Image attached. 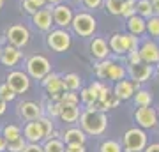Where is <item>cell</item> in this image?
Returning <instances> with one entry per match:
<instances>
[{"mask_svg": "<svg viewBox=\"0 0 159 152\" xmlns=\"http://www.w3.org/2000/svg\"><path fill=\"white\" fill-rule=\"evenodd\" d=\"M80 127L87 133V136H102L108 129V115L106 112L85 108L80 115Z\"/></svg>", "mask_w": 159, "mask_h": 152, "instance_id": "1", "label": "cell"}, {"mask_svg": "<svg viewBox=\"0 0 159 152\" xmlns=\"http://www.w3.org/2000/svg\"><path fill=\"white\" fill-rule=\"evenodd\" d=\"M148 133L138 126H133L129 129H125L122 135V150L124 152H143L145 147L148 145Z\"/></svg>", "mask_w": 159, "mask_h": 152, "instance_id": "2", "label": "cell"}, {"mask_svg": "<svg viewBox=\"0 0 159 152\" xmlns=\"http://www.w3.org/2000/svg\"><path fill=\"white\" fill-rule=\"evenodd\" d=\"M140 43H142L140 37L129 34V32H115V34L110 35V39H108L110 50L115 55H127L129 51L138 50Z\"/></svg>", "mask_w": 159, "mask_h": 152, "instance_id": "3", "label": "cell"}, {"mask_svg": "<svg viewBox=\"0 0 159 152\" xmlns=\"http://www.w3.org/2000/svg\"><path fill=\"white\" fill-rule=\"evenodd\" d=\"M46 46L55 53H66L73 46V35L69 32V28H51L50 32H46Z\"/></svg>", "mask_w": 159, "mask_h": 152, "instance_id": "4", "label": "cell"}, {"mask_svg": "<svg viewBox=\"0 0 159 152\" xmlns=\"http://www.w3.org/2000/svg\"><path fill=\"white\" fill-rule=\"evenodd\" d=\"M71 30L78 37H92L97 30V20L94 14L89 11H78L74 12L73 23H71Z\"/></svg>", "mask_w": 159, "mask_h": 152, "instance_id": "5", "label": "cell"}, {"mask_svg": "<svg viewBox=\"0 0 159 152\" xmlns=\"http://www.w3.org/2000/svg\"><path fill=\"white\" fill-rule=\"evenodd\" d=\"M25 71L32 80H43L48 73H51V64L44 55L34 53L25 60Z\"/></svg>", "mask_w": 159, "mask_h": 152, "instance_id": "6", "label": "cell"}, {"mask_svg": "<svg viewBox=\"0 0 159 152\" xmlns=\"http://www.w3.org/2000/svg\"><path fill=\"white\" fill-rule=\"evenodd\" d=\"M133 120L138 127L145 131H154L159 126L157 110L154 106H136L133 112Z\"/></svg>", "mask_w": 159, "mask_h": 152, "instance_id": "7", "label": "cell"}, {"mask_svg": "<svg viewBox=\"0 0 159 152\" xmlns=\"http://www.w3.org/2000/svg\"><path fill=\"white\" fill-rule=\"evenodd\" d=\"M4 35H6V41L9 44L16 46V48H21V50L30 43V30L23 23H12V25H9L6 28Z\"/></svg>", "mask_w": 159, "mask_h": 152, "instance_id": "8", "label": "cell"}, {"mask_svg": "<svg viewBox=\"0 0 159 152\" xmlns=\"http://www.w3.org/2000/svg\"><path fill=\"white\" fill-rule=\"evenodd\" d=\"M125 69H127V78L142 85L150 81V78L156 74V66H150V64H145V62L127 64Z\"/></svg>", "mask_w": 159, "mask_h": 152, "instance_id": "9", "label": "cell"}, {"mask_svg": "<svg viewBox=\"0 0 159 152\" xmlns=\"http://www.w3.org/2000/svg\"><path fill=\"white\" fill-rule=\"evenodd\" d=\"M51 14H53V23L60 28H71V23H73L74 18V11L69 4H55L51 6Z\"/></svg>", "mask_w": 159, "mask_h": 152, "instance_id": "10", "label": "cell"}, {"mask_svg": "<svg viewBox=\"0 0 159 152\" xmlns=\"http://www.w3.org/2000/svg\"><path fill=\"white\" fill-rule=\"evenodd\" d=\"M41 85L44 87L46 94L50 96V99L60 101V96H62V92H64L62 74H58V73H48L44 78L41 80Z\"/></svg>", "mask_w": 159, "mask_h": 152, "instance_id": "11", "label": "cell"}, {"mask_svg": "<svg viewBox=\"0 0 159 152\" xmlns=\"http://www.w3.org/2000/svg\"><path fill=\"white\" fill-rule=\"evenodd\" d=\"M30 76L27 74V71H20V69H14L11 73L7 74L6 78V83L11 87L14 92L18 94H25V92H29L30 89Z\"/></svg>", "mask_w": 159, "mask_h": 152, "instance_id": "12", "label": "cell"}, {"mask_svg": "<svg viewBox=\"0 0 159 152\" xmlns=\"http://www.w3.org/2000/svg\"><path fill=\"white\" fill-rule=\"evenodd\" d=\"M140 55H142V60L145 64H150V66H156L159 62V43L152 37L148 39H143L140 43Z\"/></svg>", "mask_w": 159, "mask_h": 152, "instance_id": "13", "label": "cell"}, {"mask_svg": "<svg viewBox=\"0 0 159 152\" xmlns=\"http://www.w3.org/2000/svg\"><path fill=\"white\" fill-rule=\"evenodd\" d=\"M138 89H142V83H136V81H133L129 78H124L117 81L111 90H113V96L119 97L120 101H131Z\"/></svg>", "mask_w": 159, "mask_h": 152, "instance_id": "14", "label": "cell"}, {"mask_svg": "<svg viewBox=\"0 0 159 152\" xmlns=\"http://www.w3.org/2000/svg\"><path fill=\"white\" fill-rule=\"evenodd\" d=\"M32 23H34V27L41 32H50L51 28H53V14H51V6L48 4L46 7H41L37 11L30 16Z\"/></svg>", "mask_w": 159, "mask_h": 152, "instance_id": "15", "label": "cell"}, {"mask_svg": "<svg viewBox=\"0 0 159 152\" xmlns=\"http://www.w3.org/2000/svg\"><path fill=\"white\" fill-rule=\"evenodd\" d=\"M16 112L23 120L29 122V120H37L39 117H43L44 115V108L35 101H21V103H18Z\"/></svg>", "mask_w": 159, "mask_h": 152, "instance_id": "16", "label": "cell"}, {"mask_svg": "<svg viewBox=\"0 0 159 152\" xmlns=\"http://www.w3.org/2000/svg\"><path fill=\"white\" fill-rule=\"evenodd\" d=\"M102 81L97 80V81H92L89 87H81L80 89V101L81 104H85V108L92 106L99 101V89H101Z\"/></svg>", "mask_w": 159, "mask_h": 152, "instance_id": "17", "label": "cell"}, {"mask_svg": "<svg viewBox=\"0 0 159 152\" xmlns=\"http://www.w3.org/2000/svg\"><path fill=\"white\" fill-rule=\"evenodd\" d=\"M21 58H23L21 48H16V46L9 44V43L2 46V55H0V62H2V66H6V67H14V66L20 64Z\"/></svg>", "mask_w": 159, "mask_h": 152, "instance_id": "18", "label": "cell"}, {"mask_svg": "<svg viewBox=\"0 0 159 152\" xmlns=\"http://www.w3.org/2000/svg\"><path fill=\"white\" fill-rule=\"evenodd\" d=\"M89 50H90V55L96 58V60H104L108 58L111 50H110L108 41L104 37H92L90 44H89Z\"/></svg>", "mask_w": 159, "mask_h": 152, "instance_id": "19", "label": "cell"}, {"mask_svg": "<svg viewBox=\"0 0 159 152\" xmlns=\"http://www.w3.org/2000/svg\"><path fill=\"white\" fill-rule=\"evenodd\" d=\"M62 141L66 143V145H85L87 143V133L81 127H69V129H66L62 133Z\"/></svg>", "mask_w": 159, "mask_h": 152, "instance_id": "20", "label": "cell"}, {"mask_svg": "<svg viewBox=\"0 0 159 152\" xmlns=\"http://www.w3.org/2000/svg\"><path fill=\"white\" fill-rule=\"evenodd\" d=\"M23 136L29 143H41L44 141V135H43V129H41V124L37 120H29L25 127H23Z\"/></svg>", "mask_w": 159, "mask_h": 152, "instance_id": "21", "label": "cell"}, {"mask_svg": "<svg viewBox=\"0 0 159 152\" xmlns=\"http://www.w3.org/2000/svg\"><path fill=\"white\" fill-rule=\"evenodd\" d=\"M125 28H127V32L133 35H143L147 32V20L142 18L140 14H133L131 18L125 20Z\"/></svg>", "mask_w": 159, "mask_h": 152, "instance_id": "22", "label": "cell"}, {"mask_svg": "<svg viewBox=\"0 0 159 152\" xmlns=\"http://www.w3.org/2000/svg\"><path fill=\"white\" fill-rule=\"evenodd\" d=\"M80 115H81L80 104H62L58 118L66 124H76V122H80Z\"/></svg>", "mask_w": 159, "mask_h": 152, "instance_id": "23", "label": "cell"}, {"mask_svg": "<svg viewBox=\"0 0 159 152\" xmlns=\"http://www.w3.org/2000/svg\"><path fill=\"white\" fill-rule=\"evenodd\" d=\"M127 78V69H125V66H122L120 62H111L108 67V73H106V80L108 81H113V83H117V81H120V80Z\"/></svg>", "mask_w": 159, "mask_h": 152, "instance_id": "24", "label": "cell"}, {"mask_svg": "<svg viewBox=\"0 0 159 152\" xmlns=\"http://www.w3.org/2000/svg\"><path fill=\"white\" fill-rule=\"evenodd\" d=\"M131 101L134 103V108L136 106H152L154 96H152V92L147 90V89H138Z\"/></svg>", "mask_w": 159, "mask_h": 152, "instance_id": "25", "label": "cell"}, {"mask_svg": "<svg viewBox=\"0 0 159 152\" xmlns=\"http://www.w3.org/2000/svg\"><path fill=\"white\" fill-rule=\"evenodd\" d=\"M62 83H64V90H74V92H78L81 89V76L76 73L62 74Z\"/></svg>", "mask_w": 159, "mask_h": 152, "instance_id": "26", "label": "cell"}, {"mask_svg": "<svg viewBox=\"0 0 159 152\" xmlns=\"http://www.w3.org/2000/svg\"><path fill=\"white\" fill-rule=\"evenodd\" d=\"M43 149L44 152H66V143L62 141V138H48L44 140Z\"/></svg>", "mask_w": 159, "mask_h": 152, "instance_id": "27", "label": "cell"}, {"mask_svg": "<svg viewBox=\"0 0 159 152\" xmlns=\"http://www.w3.org/2000/svg\"><path fill=\"white\" fill-rule=\"evenodd\" d=\"M136 14H140V16L145 18V20L154 16L152 2H150V0H136Z\"/></svg>", "mask_w": 159, "mask_h": 152, "instance_id": "28", "label": "cell"}, {"mask_svg": "<svg viewBox=\"0 0 159 152\" xmlns=\"http://www.w3.org/2000/svg\"><path fill=\"white\" fill-rule=\"evenodd\" d=\"M99 152H124V150H122V143L120 141L108 138V140H102L99 143Z\"/></svg>", "mask_w": 159, "mask_h": 152, "instance_id": "29", "label": "cell"}, {"mask_svg": "<svg viewBox=\"0 0 159 152\" xmlns=\"http://www.w3.org/2000/svg\"><path fill=\"white\" fill-rule=\"evenodd\" d=\"M113 62L111 58H104V60H97L96 64V69H94V73H96V78L97 80H106V73H108V67L110 64Z\"/></svg>", "mask_w": 159, "mask_h": 152, "instance_id": "30", "label": "cell"}, {"mask_svg": "<svg viewBox=\"0 0 159 152\" xmlns=\"http://www.w3.org/2000/svg\"><path fill=\"white\" fill-rule=\"evenodd\" d=\"M37 122L41 124V129H43V135H44V140H48L51 136V133L55 131V126H53V120H51L48 115H43V117L37 118Z\"/></svg>", "mask_w": 159, "mask_h": 152, "instance_id": "31", "label": "cell"}, {"mask_svg": "<svg viewBox=\"0 0 159 152\" xmlns=\"http://www.w3.org/2000/svg\"><path fill=\"white\" fill-rule=\"evenodd\" d=\"M147 34L152 39H159V16L157 14L147 18Z\"/></svg>", "mask_w": 159, "mask_h": 152, "instance_id": "32", "label": "cell"}, {"mask_svg": "<svg viewBox=\"0 0 159 152\" xmlns=\"http://www.w3.org/2000/svg\"><path fill=\"white\" fill-rule=\"evenodd\" d=\"M60 108H62V103L60 101H55V99H50V101L46 103V108H44V112L46 115L50 118H55L60 115Z\"/></svg>", "mask_w": 159, "mask_h": 152, "instance_id": "33", "label": "cell"}, {"mask_svg": "<svg viewBox=\"0 0 159 152\" xmlns=\"http://www.w3.org/2000/svg\"><path fill=\"white\" fill-rule=\"evenodd\" d=\"M122 2L124 0H104V9L113 16H120L122 14Z\"/></svg>", "mask_w": 159, "mask_h": 152, "instance_id": "34", "label": "cell"}, {"mask_svg": "<svg viewBox=\"0 0 159 152\" xmlns=\"http://www.w3.org/2000/svg\"><path fill=\"white\" fill-rule=\"evenodd\" d=\"M2 136H4L7 141L16 140V138L21 136V129H20L18 126H14V124H7L6 127H4V131H2Z\"/></svg>", "mask_w": 159, "mask_h": 152, "instance_id": "35", "label": "cell"}, {"mask_svg": "<svg viewBox=\"0 0 159 152\" xmlns=\"http://www.w3.org/2000/svg\"><path fill=\"white\" fill-rule=\"evenodd\" d=\"M60 103L62 104H80V94L74 90H64L60 96Z\"/></svg>", "mask_w": 159, "mask_h": 152, "instance_id": "36", "label": "cell"}, {"mask_svg": "<svg viewBox=\"0 0 159 152\" xmlns=\"http://www.w3.org/2000/svg\"><path fill=\"white\" fill-rule=\"evenodd\" d=\"M27 143H29V141L25 140V136H20V138H16V140L7 141L6 150H9V152H23L25 147H27Z\"/></svg>", "mask_w": 159, "mask_h": 152, "instance_id": "37", "label": "cell"}, {"mask_svg": "<svg viewBox=\"0 0 159 152\" xmlns=\"http://www.w3.org/2000/svg\"><path fill=\"white\" fill-rule=\"evenodd\" d=\"M133 14H136V0H124L122 2V18H131Z\"/></svg>", "mask_w": 159, "mask_h": 152, "instance_id": "38", "label": "cell"}, {"mask_svg": "<svg viewBox=\"0 0 159 152\" xmlns=\"http://www.w3.org/2000/svg\"><path fill=\"white\" fill-rule=\"evenodd\" d=\"M0 97H2L4 101L11 103V101L16 99V92H14V90H12L6 81H4V83H0Z\"/></svg>", "mask_w": 159, "mask_h": 152, "instance_id": "39", "label": "cell"}, {"mask_svg": "<svg viewBox=\"0 0 159 152\" xmlns=\"http://www.w3.org/2000/svg\"><path fill=\"white\" fill-rule=\"evenodd\" d=\"M20 7H21L23 12H27V14H30V16H32V14L39 9V7L35 6L32 0H20Z\"/></svg>", "mask_w": 159, "mask_h": 152, "instance_id": "40", "label": "cell"}, {"mask_svg": "<svg viewBox=\"0 0 159 152\" xmlns=\"http://www.w3.org/2000/svg\"><path fill=\"white\" fill-rule=\"evenodd\" d=\"M81 4L89 11H97V9H101L104 6V0H81Z\"/></svg>", "mask_w": 159, "mask_h": 152, "instance_id": "41", "label": "cell"}, {"mask_svg": "<svg viewBox=\"0 0 159 152\" xmlns=\"http://www.w3.org/2000/svg\"><path fill=\"white\" fill-rule=\"evenodd\" d=\"M140 62H143V60H142V55H140L138 50L129 51V53L125 55V64H140Z\"/></svg>", "mask_w": 159, "mask_h": 152, "instance_id": "42", "label": "cell"}, {"mask_svg": "<svg viewBox=\"0 0 159 152\" xmlns=\"http://www.w3.org/2000/svg\"><path fill=\"white\" fill-rule=\"evenodd\" d=\"M23 152H44V149L39 143H27V147H25Z\"/></svg>", "mask_w": 159, "mask_h": 152, "instance_id": "43", "label": "cell"}, {"mask_svg": "<svg viewBox=\"0 0 159 152\" xmlns=\"http://www.w3.org/2000/svg\"><path fill=\"white\" fill-rule=\"evenodd\" d=\"M66 152H87L85 145H66Z\"/></svg>", "mask_w": 159, "mask_h": 152, "instance_id": "44", "label": "cell"}, {"mask_svg": "<svg viewBox=\"0 0 159 152\" xmlns=\"http://www.w3.org/2000/svg\"><path fill=\"white\" fill-rule=\"evenodd\" d=\"M143 152H159V141H148Z\"/></svg>", "mask_w": 159, "mask_h": 152, "instance_id": "45", "label": "cell"}, {"mask_svg": "<svg viewBox=\"0 0 159 152\" xmlns=\"http://www.w3.org/2000/svg\"><path fill=\"white\" fill-rule=\"evenodd\" d=\"M6 149H7V140H6L2 135H0V152H4Z\"/></svg>", "mask_w": 159, "mask_h": 152, "instance_id": "46", "label": "cell"}, {"mask_svg": "<svg viewBox=\"0 0 159 152\" xmlns=\"http://www.w3.org/2000/svg\"><path fill=\"white\" fill-rule=\"evenodd\" d=\"M7 110V101H4L2 97H0V115H4Z\"/></svg>", "mask_w": 159, "mask_h": 152, "instance_id": "47", "label": "cell"}, {"mask_svg": "<svg viewBox=\"0 0 159 152\" xmlns=\"http://www.w3.org/2000/svg\"><path fill=\"white\" fill-rule=\"evenodd\" d=\"M152 2V9H154V14L159 16V0H150Z\"/></svg>", "mask_w": 159, "mask_h": 152, "instance_id": "48", "label": "cell"}, {"mask_svg": "<svg viewBox=\"0 0 159 152\" xmlns=\"http://www.w3.org/2000/svg\"><path fill=\"white\" fill-rule=\"evenodd\" d=\"M32 2H34L35 6L39 7V9H41V7H46V6H48V0H32Z\"/></svg>", "mask_w": 159, "mask_h": 152, "instance_id": "49", "label": "cell"}, {"mask_svg": "<svg viewBox=\"0 0 159 152\" xmlns=\"http://www.w3.org/2000/svg\"><path fill=\"white\" fill-rule=\"evenodd\" d=\"M60 2H62V0H48L50 6H55V4H60Z\"/></svg>", "mask_w": 159, "mask_h": 152, "instance_id": "50", "label": "cell"}, {"mask_svg": "<svg viewBox=\"0 0 159 152\" xmlns=\"http://www.w3.org/2000/svg\"><path fill=\"white\" fill-rule=\"evenodd\" d=\"M4 4H6V0H0V11H2V7H4Z\"/></svg>", "mask_w": 159, "mask_h": 152, "instance_id": "51", "label": "cell"}, {"mask_svg": "<svg viewBox=\"0 0 159 152\" xmlns=\"http://www.w3.org/2000/svg\"><path fill=\"white\" fill-rule=\"evenodd\" d=\"M156 76H157V80H159V69H156Z\"/></svg>", "mask_w": 159, "mask_h": 152, "instance_id": "52", "label": "cell"}, {"mask_svg": "<svg viewBox=\"0 0 159 152\" xmlns=\"http://www.w3.org/2000/svg\"><path fill=\"white\" fill-rule=\"evenodd\" d=\"M156 110H157V120H159V106H157V108H156Z\"/></svg>", "mask_w": 159, "mask_h": 152, "instance_id": "53", "label": "cell"}, {"mask_svg": "<svg viewBox=\"0 0 159 152\" xmlns=\"http://www.w3.org/2000/svg\"><path fill=\"white\" fill-rule=\"evenodd\" d=\"M156 69H159V62H157V64H156Z\"/></svg>", "mask_w": 159, "mask_h": 152, "instance_id": "54", "label": "cell"}, {"mask_svg": "<svg viewBox=\"0 0 159 152\" xmlns=\"http://www.w3.org/2000/svg\"><path fill=\"white\" fill-rule=\"evenodd\" d=\"M0 55H2V44H0Z\"/></svg>", "mask_w": 159, "mask_h": 152, "instance_id": "55", "label": "cell"}, {"mask_svg": "<svg viewBox=\"0 0 159 152\" xmlns=\"http://www.w3.org/2000/svg\"><path fill=\"white\" fill-rule=\"evenodd\" d=\"M73 2H78V4H80V2H81V0H73Z\"/></svg>", "mask_w": 159, "mask_h": 152, "instance_id": "56", "label": "cell"}]
</instances>
